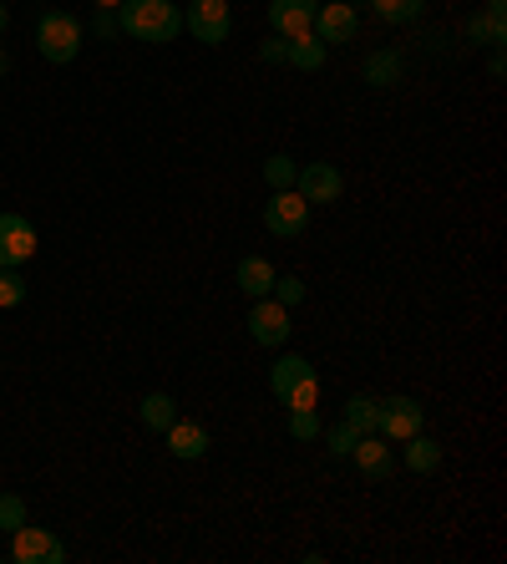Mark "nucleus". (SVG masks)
Returning a JSON list of instances; mask_svg holds the SVG:
<instances>
[{"label": "nucleus", "instance_id": "dca6fc26", "mask_svg": "<svg viewBox=\"0 0 507 564\" xmlns=\"http://www.w3.org/2000/svg\"><path fill=\"white\" fill-rule=\"evenodd\" d=\"M325 57H330V46L319 41L315 31H304V36H290V51H285V61H290L294 72H319V67H325Z\"/></svg>", "mask_w": 507, "mask_h": 564}, {"label": "nucleus", "instance_id": "4468645a", "mask_svg": "<svg viewBox=\"0 0 507 564\" xmlns=\"http://www.w3.org/2000/svg\"><path fill=\"white\" fill-rule=\"evenodd\" d=\"M162 437H168V453L183 463H198L203 453H208V428H203V422H189V417H178Z\"/></svg>", "mask_w": 507, "mask_h": 564}, {"label": "nucleus", "instance_id": "7ed1b4c3", "mask_svg": "<svg viewBox=\"0 0 507 564\" xmlns=\"http://www.w3.org/2000/svg\"><path fill=\"white\" fill-rule=\"evenodd\" d=\"M269 386H275V397L285 407H315L319 401V376L304 357H279L269 367Z\"/></svg>", "mask_w": 507, "mask_h": 564}, {"label": "nucleus", "instance_id": "393cba45", "mask_svg": "<svg viewBox=\"0 0 507 564\" xmlns=\"http://www.w3.org/2000/svg\"><path fill=\"white\" fill-rule=\"evenodd\" d=\"M21 524H31L26 504H21V493H0V529H5V535H15Z\"/></svg>", "mask_w": 507, "mask_h": 564}, {"label": "nucleus", "instance_id": "423d86ee", "mask_svg": "<svg viewBox=\"0 0 507 564\" xmlns=\"http://www.w3.org/2000/svg\"><path fill=\"white\" fill-rule=\"evenodd\" d=\"M304 224H310V204H304L294 189H275L269 204H264V229L279 239H300Z\"/></svg>", "mask_w": 507, "mask_h": 564}, {"label": "nucleus", "instance_id": "aec40b11", "mask_svg": "<svg viewBox=\"0 0 507 564\" xmlns=\"http://www.w3.org/2000/svg\"><path fill=\"white\" fill-rule=\"evenodd\" d=\"M371 11H376L386 26H411V21L426 11V0H371Z\"/></svg>", "mask_w": 507, "mask_h": 564}, {"label": "nucleus", "instance_id": "c85d7f7f", "mask_svg": "<svg viewBox=\"0 0 507 564\" xmlns=\"http://www.w3.org/2000/svg\"><path fill=\"white\" fill-rule=\"evenodd\" d=\"M285 51H290V41H285V36H269V41L259 46V61H285Z\"/></svg>", "mask_w": 507, "mask_h": 564}, {"label": "nucleus", "instance_id": "a878e982", "mask_svg": "<svg viewBox=\"0 0 507 564\" xmlns=\"http://www.w3.org/2000/svg\"><path fill=\"white\" fill-rule=\"evenodd\" d=\"M26 300V280H21V269H0V311H11Z\"/></svg>", "mask_w": 507, "mask_h": 564}, {"label": "nucleus", "instance_id": "f257e3e1", "mask_svg": "<svg viewBox=\"0 0 507 564\" xmlns=\"http://www.w3.org/2000/svg\"><path fill=\"white\" fill-rule=\"evenodd\" d=\"M117 31L132 36V41L162 46L183 31V11H178L173 0H122L117 5Z\"/></svg>", "mask_w": 507, "mask_h": 564}, {"label": "nucleus", "instance_id": "2f4dec72", "mask_svg": "<svg viewBox=\"0 0 507 564\" xmlns=\"http://www.w3.org/2000/svg\"><path fill=\"white\" fill-rule=\"evenodd\" d=\"M117 5H122V0H97V11H117Z\"/></svg>", "mask_w": 507, "mask_h": 564}, {"label": "nucleus", "instance_id": "f3484780", "mask_svg": "<svg viewBox=\"0 0 507 564\" xmlns=\"http://www.w3.org/2000/svg\"><path fill=\"white\" fill-rule=\"evenodd\" d=\"M137 417H143L147 432H168L178 422V401L168 397V392H147L143 407H137Z\"/></svg>", "mask_w": 507, "mask_h": 564}, {"label": "nucleus", "instance_id": "1a4fd4ad", "mask_svg": "<svg viewBox=\"0 0 507 564\" xmlns=\"http://www.w3.org/2000/svg\"><path fill=\"white\" fill-rule=\"evenodd\" d=\"M290 331H294L290 311H285L275 296H259L254 305H249V336H254L259 346H285L290 341Z\"/></svg>", "mask_w": 507, "mask_h": 564}, {"label": "nucleus", "instance_id": "6ab92c4d", "mask_svg": "<svg viewBox=\"0 0 507 564\" xmlns=\"http://www.w3.org/2000/svg\"><path fill=\"white\" fill-rule=\"evenodd\" d=\"M406 468H411V473H436V468H442V447H436L432 437L411 432V437H406Z\"/></svg>", "mask_w": 507, "mask_h": 564}, {"label": "nucleus", "instance_id": "ddd939ff", "mask_svg": "<svg viewBox=\"0 0 507 564\" xmlns=\"http://www.w3.org/2000/svg\"><path fill=\"white\" fill-rule=\"evenodd\" d=\"M315 11L319 0H269V26H275V36H304V31L315 26Z\"/></svg>", "mask_w": 507, "mask_h": 564}, {"label": "nucleus", "instance_id": "cd10ccee", "mask_svg": "<svg viewBox=\"0 0 507 564\" xmlns=\"http://www.w3.org/2000/svg\"><path fill=\"white\" fill-rule=\"evenodd\" d=\"M325 443H330V453H335V458H350V447L361 443V432L350 428V422H335V428L325 432Z\"/></svg>", "mask_w": 507, "mask_h": 564}, {"label": "nucleus", "instance_id": "20e7f679", "mask_svg": "<svg viewBox=\"0 0 507 564\" xmlns=\"http://www.w3.org/2000/svg\"><path fill=\"white\" fill-rule=\"evenodd\" d=\"M183 26L193 31V41L224 46L233 36V5L229 0H193L189 11H183Z\"/></svg>", "mask_w": 507, "mask_h": 564}, {"label": "nucleus", "instance_id": "5701e85b", "mask_svg": "<svg viewBox=\"0 0 507 564\" xmlns=\"http://www.w3.org/2000/svg\"><path fill=\"white\" fill-rule=\"evenodd\" d=\"M346 422H350L355 432H361V437H365V432H376V397L355 392V397L346 401Z\"/></svg>", "mask_w": 507, "mask_h": 564}, {"label": "nucleus", "instance_id": "473e14b6", "mask_svg": "<svg viewBox=\"0 0 507 564\" xmlns=\"http://www.w3.org/2000/svg\"><path fill=\"white\" fill-rule=\"evenodd\" d=\"M5 72H11V57H5V51H0V76H5Z\"/></svg>", "mask_w": 507, "mask_h": 564}, {"label": "nucleus", "instance_id": "7c9ffc66", "mask_svg": "<svg viewBox=\"0 0 507 564\" xmlns=\"http://www.w3.org/2000/svg\"><path fill=\"white\" fill-rule=\"evenodd\" d=\"M5 26H11V11H5V0H0V36H5Z\"/></svg>", "mask_w": 507, "mask_h": 564}, {"label": "nucleus", "instance_id": "c756f323", "mask_svg": "<svg viewBox=\"0 0 507 564\" xmlns=\"http://www.w3.org/2000/svg\"><path fill=\"white\" fill-rule=\"evenodd\" d=\"M92 26H97V36H117V11H97Z\"/></svg>", "mask_w": 507, "mask_h": 564}, {"label": "nucleus", "instance_id": "412c9836", "mask_svg": "<svg viewBox=\"0 0 507 564\" xmlns=\"http://www.w3.org/2000/svg\"><path fill=\"white\" fill-rule=\"evenodd\" d=\"M467 36H472L478 46H503L507 41V26H503V15L482 11V15H472V21H467Z\"/></svg>", "mask_w": 507, "mask_h": 564}, {"label": "nucleus", "instance_id": "f03ea898", "mask_svg": "<svg viewBox=\"0 0 507 564\" xmlns=\"http://www.w3.org/2000/svg\"><path fill=\"white\" fill-rule=\"evenodd\" d=\"M36 51L46 61H57V67L76 61V51H82V21L72 11H46L36 21Z\"/></svg>", "mask_w": 507, "mask_h": 564}, {"label": "nucleus", "instance_id": "bb28decb", "mask_svg": "<svg viewBox=\"0 0 507 564\" xmlns=\"http://www.w3.org/2000/svg\"><path fill=\"white\" fill-rule=\"evenodd\" d=\"M269 296H275L285 311H294V305L304 300V280L300 275H275V290H269Z\"/></svg>", "mask_w": 507, "mask_h": 564}, {"label": "nucleus", "instance_id": "9b49d317", "mask_svg": "<svg viewBox=\"0 0 507 564\" xmlns=\"http://www.w3.org/2000/svg\"><path fill=\"white\" fill-rule=\"evenodd\" d=\"M310 31H315L325 46H350L355 31H361V15H355V5H346V0H330V5L315 11V26Z\"/></svg>", "mask_w": 507, "mask_h": 564}, {"label": "nucleus", "instance_id": "9d476101", "mask_svg": "<svg viewBox=\"0 0 507 564\" xmlns=\"http://www.w3.org/2000/svg\"><path fill=\"white\" fill-rule=\"evenodd\" d=\"M294 193H300L304 204H335L346 193V173L335 164H304L294 173Z\"/></svg>", "mask_w": 507, "mask_h": 564}, {"label": "nucleus", "instance_id": "f8f14e48", "mask_svg": "<svg viewBox=\"0 0 507 564\" xmlns=\"http://www.w3.org/2000/svg\"><path fill=\"white\" fill-rule=\"evenodd\" d=\"M350 453H355V468H361V473L371 478V483H386V478H391V468H396V447L386 443L381 432H365V437H361L355 447H350Z\"/></svg>", "mask_w": 507, "mask_h": 564}, {"label": "nucleus", "instance_id": "0eeeda50", "mask_svg": "<svg viewBox=\"0 0 507 564\" xmlns=\"http://www.w3.org/2000/svg\"><path fill=\"white\" fill-rule=\"evenodd\" d=\"M11 560L15 564H67V544H61L51 529L21 524V529L11 535Z\"/></svg>", "mask_w": 507, "mask_h": 564}, {"label": "nucleus", "instance_id": "39448f33", "mask_svg": "<svg viewBox=\"0 0 507 564\" xmlns=\"http://www.w3.org/2000/svg\"><path fill=\"white\" fill-rule=\"evenodd\" d=\"M426 428V407L417 397H386L376 401V432L386 443H406L411 432Z\"/></svg>", "mask_w": 507, "mask_h": 564}, {"label": "nucleus", "instance_id": "b1692460", "mask_svg": "<svg viewBox=\"0 0 507 564\" xmlns=\"http://www.w3.org/2000/svg\"><path fill=\"white\" fill-rule=\"evenodd\" d=\"M319 432H325V422H319L315 407H290V437L294 443H315Z\"/></svg>", "mask_w": 507, "mask_h": 564}, {"label": "nucleus", "instance_id": "a211bd4d", "mask_svg": "<svg viewBox=\"0 0 507 564\" xmlns=\"http://www.w3.org/2000/svg\"><path fill=\"white\" fill-rule=\"evenodd\" d=\"M396 76H401V51H396V46L365 57V87H391Z\"/></svg>", "mask_w": 507, "mask_h": 564}, {"label": "nucleus", "instance_id": "2eb2a0df", "mask_svg": "<svg viewBox=\"0 0 507 564\" xmlns=\"http://www.w3.org/2000/svg\"><path fill=\"white\" fill-rule=\"evenodd\" d=\"M233 285H239L249 300L269 296V290H275V265H269V260H259V254H244V260H239V269H233Z\"/></svg>", "mask_w": 507, "mask_h": 564}, {"label": "nucleus", "instance_id": "4be33fe9", "mask_svg": "<svg viewBox=\"0 0 507 564\" xmlns=\"http://www.w3.org/2000/svg\"><path fill=\"white\" fill-rule=\"evenodd\" d=\"M294 173H300V164H294L290 153H269L264 158V183L269 189H294Z\"/></svg>", "mask_w": 507, "mask_h": 564}, {"label": "nucleus", "instance_id": "6e6552de", "mask_svg": "<svg viewBox=\"0 0 507 564\" xmlns=\"http://www.w3.org/2000/svg\"><path fill=\"white\" fill-rule=\"evenodd\" d=\"M36 254V224L26 214H0V269H21Z\"/></svg>", "mask_w": 507, "mask_h": 564}]
</instances>
